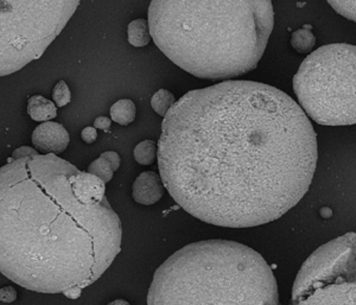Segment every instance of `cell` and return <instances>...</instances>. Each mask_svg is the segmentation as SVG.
<instances>
[{"instance_id":"1","label":"cell","mask_w":356,"mask_h":305,"mask_svg":"<svg viewBox=\"0 0 356 305\" xmlns=\"http://www.w3.org/2000/svg\"><path fill=\"white\" fill-rule=\"evenodd\" d=\"M317 135L297 102L259 82L225 80L184 94L164 115L157 144L164 187L207 224L255 227L308 192Z\"/></svg>"},{"instance_id":"2","label":"cell","mask_w":356,"mask_h":305,"mask_svg":"<svg viewBox=\"0 0 356 305\" xmlns=\"http://www.w3.org/2000/svg\"><path fill=\"white\" fill-rule=\"evenodd\" d=\"M75 165L33 154L0 167V272L25 289H85L122 249V228L107 197L79 199Z\"/></svg>"},{"instance_id":"3","label":"cell","mask_w":356,"mask_h":305,"mask_svg":"<svg viewBox=\"0 0 356 305\" xmlns=\"http://www.w3.org/2000/svg\"><path fill=\"white\" fill-rule=\"evenodd\" d=\"M147 23L181 69L231 80L257 68L275 25L272 0H151Z\"/></svg>"},{"instance_id":"4","label":"cell","mask_w":356,"mask_h":305,"mask_svg":"<svg viewBox=\"0 0 356 305\" xmlns=\"http://www.w3.org/2000/svg\"><path fill=\"white\" fill-rule=\"evenodd\" d=\"M147 304H280V293L259 253L235 241L206 240L159 266Z\"/></svg>"},{"instance_id":"5","label":"cell","mask_w":356,"mask_h":305,"mask_svg":"<svg viewBox=\"0 0 356 305\" xmlns=\"http://www.w3.org/2000/svg\"><path fill=\"white\" fill-rule=\"evenodd\" d=\"M355 45H323L302 62L293 92L304 113L317 124L355 125Z\"/></svg>"},{"instance_id":"6","label":"cell","mask_w":356,"mask_h":305,"mask_svg":"<svg viewBox=\"0 0 356 305\" xmlns=\"http://www.w3.org/2000/svg\"><path fill=\"white\" fill-rule=\"evenodd\" d=\"M81 0H0V78L36 61Z\"/></svg>"},{"instance_id":"7","label":"cell","mask_w":356,"mask_h":305,"mask_svg":"<svg viewBox=\"0 0 356 305\" xmlns=\"http://www.w3.org/2000/svg\"><path fill=\"white\" fill-rule=\"evenodd\" d=\"M355 233L316 249L297 274L292 304H356Z\"/></svg>"},{"instance_id":"8","label":"cell","mask_w":356,"mask_h":305,"mask_svg":"<svg viewBox=\"0 0 356 305\" xmlns=\"http://www.w3.org/2000/svg\"><path fill=\"white\" fill-rule=\"evenodd\" d=\"M33 147L45 154H61L70 142L68 131L58 122H44L35 129L33 137Z\"/></svg>"},{"instance_id":"9","label":"cell","mask_w":356,"mask_h":305,"mask_svg":"<svg viewBox=\"0 0 356 305\" xmlns=\"http://www.w3.org/2000/svg\"><path fill=\"white\" fill-rule=\"evenodd\" d=\"M164 194L162 177L154 171H144L138 176L132 187L134 199L139 204H157Z\"/></svg>"},{"instance_id":"10","label":"cell","mask_w":356,"mask_h":305,"mask_svg":"<svg viewBox=\"0 0 356 305\" xmlns=\"http://www.w3.org/2000/svg\"><path fill=\"white\" fill-rule=\"evenodd\" d=\"M74 188L83 204H97L106 196L105 182L90 172L79 170L74 179Z\"/></svg>"},{"instance_id":"11","label":"cell","mask_w":356,"mask_h":305,"mask_svg":"<svg viewBox=\"0 0 356 305\" xmlns=\"http://www.w3.org/2000/svg\"><path fill=\"white\" fill-rule=\"evenodd\" d=\"M28 114L35 122H49L56 118L57 107L42 95H33L28 100Z\"/></svg>"},{"instance_id":"12","label":"cell","mask_w":356,"mask_h":305,"mask_svg":"<svg viewBox=\"0 0 356 305\" xmlns=\"http://www.w3.org/2000/svg\"><path fill=\"white\" fill-rule=\"evenodd\" d=\"M127 40L136 48H143L151 41L150 28L146 19H134L127 28Z\"/></svg>"},{"instance_id":"13","label":"cell","mask_w":356,"mask_h":305,"mask_svg":"<svg viewBox=\"0 0 356 305\" xmlns=\"http://www.w3.org/2000/svg\"><path fill=\"white\" fill-rule=\"evenodd\" d=\"M110 112L111 118L113 122L120 124L122 126H127L131 122H134L137 108L130 99H122L112 105Z\"/></svg>"},{"instance_id":"14","label":"cell","mask_w":356,"mask_h":305,"mask_svg":"<svg viewBox=\"0 0 356 305\" xmlns=\"http://www.w3.org/2000/svg\"><path fill=\"white\" fill-rule=\"evenodd\" d=\"M316 37L312 33V25H304L303 28L292 33L291 45L300 53H312L315 48Z\"/></svg>"},{"instance_id":"15","label":"cell","mask_w":356,"mask_h":305,"mask_svg":"<svg viewBox=\"0 0 356 305\" xmlns=\"http://www.w3.org/2000/svg\"><path fill=\"white\" fill-rule=\"evenodd\" d=\"M134 159L140 165H151L157 158V144L154 140L139 142L134 151Z\"/></svg>"},{"instance_id":"16","label":"cell","mask_w":356,"mask_h":305,"mask_svg":"<svg viewBox=\"0 0 356 305\" xmlns=\"http://www.w3.org/2000/svg\"><path fill=\"white\" fill-rule=\"evenodd\" d=\"M176 102L174 94L168 90H159L151 98V106L154 112L164 118V115Z\"/></svg>"},{"instance_id":"17","label":"cell","mask_w":356,"mask_h":305,"mask_svg":"<svg viewBox=\"0 0 356 305\" xmlns=\"http://www.w3.org/2000/svg\"><path fill=\"white\" fill-rule=\"evenodd\" d=\"M88 172L93 174V175L97 176L99 179H102L105 183H108L112 177H113L114 171L112 169L110 162L100 156L99 158L95 159L94 162L88 167Z\"/></svg>"},{"instance_id":"18","label":"cell","mask_w":356,"mask_h":305,"mask_svg":"<svg viewBox=\"0 0 356 305\" xmlns=\"http://www.w3.org/2000/svg\"><path fill=\"white\" fill-rule=\"evenodd\" d=\"M328 3L341 16L356 21V0H328Z\"/></svg>"},{"instance_id":"19","label":"cell","mask_w":356,"mask_h":305,"mask_svg":"<svg viewBox=\"0 0 356 305\" xmlns=\"http://www.w3.org/2000/svg\"><path fill=\"white\" fill-rule=\"evenodd\" d=\"M53 99L57 107H65L72 100V94L65 81L61 80L54 87Z\"/></svg>"},{"instance_id":"20","label":"cell","mask_w":356,"mask_h":305,"mask_svg":"<svg viewBox=\"0 0 356 305\" xmlns=\"http://www.w3.org/2000/svg\"><path fill=\"white\" fill-rule=\"evenodd\" d=\"M17 299V291L13 286H5L0 289V302L13 303Z\"/></svg>"},{"instance_id":"21","label":"cell","mask_w":356,"mask_h":305,"mask_svg":"<svg viewBox=\"0 0 356 305\" xmlns=\"http://www.w3.org/2000/svg\"><path fill=\"white\" fill-rule=\"evenodd\" d=\"M102 157H105V158L110 162L113 171H117L118 169H119L120 163H122V158H120V156L118 155L117 152H114V151H106V152H102Z\"/></svg>"},{"instance_id":"22","label":"cell","mask_w":356,"mask_h":305,"mask_svg":"<svg viewBox=\"0 0 356 305\" xmlns=\"http://www.w3.org/2000/svg\"><path fill=\"white\" fill-rule=\"evenodd\" d=\"M81 137L83 139V142L87 144H93L97 142V131L95 127H86L81 132Z\"/></svg>"},{"instance_id":"23","label":"cell","mask_w":356,"mask_h":305,"mask_svg":"<svg viewBox=\"0 0 356 305\" xmlns=\"http://www.w3.org/2000/svg\"><path fill=\"white\" fill-rule=\"evenodd\" d=\"M111 126H112V120L107 117H99V118L94 120V127L99 129L102 131H110Z\"/></svg>"},{"instance_id":"24","label":"cell","mask_w":356,"mask_h":305,"mask_svg":"<svg viewBox=\"0 0 356 305\" xmlns=\"http://www.w3.org/2000/svg\"><path fill=\"white\" fill-rule=\"evenodd\" d=\"M81 292L82 288H80V286H72V288L65 290L62 293L65 295V297L70 298V299H76V298L81 296Z\"/></svg>"},{"instance_id":"25","label":"cell","mask_w":356,"mask_h":305,"mask_svg":"<svg viewBox=\"0 0 356 305\" xmlns=\"http://www.w3.org/2000/svg\"><path fill=\"white\" fill-rule=\"evenodd\" d=\"M321 214H322V216H324L325 219H327V217H330V216L332 215V211H330L329 208H323V209L321 211Z\"/></svg>"},{"instance_id":"26","label":"cell","mask_w":356,"mask_h":305,"mask_svg":"<svg viewBox=\"0 0 356 305\" xmlns=\"http://www.w3.org/2000/svg\"><path fill=\"white\" fill-rule=\"evenodd\" d=\"M110 304H129V302L122 301V299H118V301L111 302Z\"/></svg>"}]
</instances>
